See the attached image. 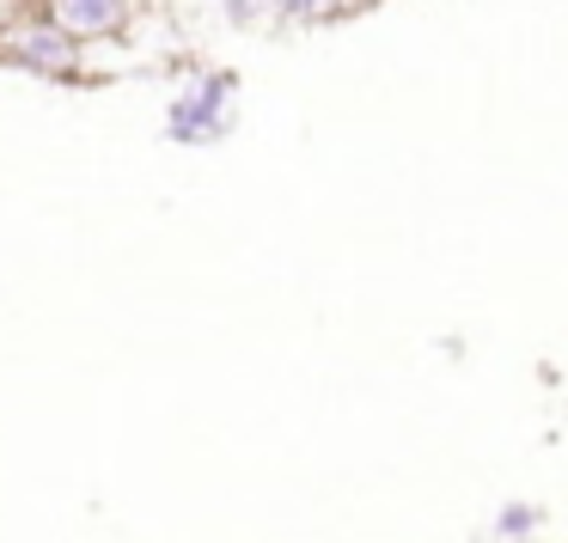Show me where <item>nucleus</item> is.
I'll return each mask as SVG.
<instances>
[{
  "label": "nucleus",
  "instance_id": "nucleus-5",
  "mask_svg": "<svg viewBox=\"0 0 568 543\" xmlns=\"http://www.w3.org/2000/svg\"><path fill=\"white\" fill-rule=\"evenodd\" d=\"M287 13H324V7H331V0H282Z\"/></svg>",
  "mask_w": 568,
  "mask_h": 543
},
{
  "label": "nucleus",
  "instance_id": "nucleus-3",
  "mask_svg": "<svg viewBox=\"0 0 568 543\" xmlns=\"http://www.w3.org/2000/svg\"><path fill=\"white\" fill-rule=\"evenodd\" d=\"M68 31H111L123 19V0H62Z\"/></svg>",
  "mask_w": 568,
  "mask_h": 543
},
{
  "label": "nucleus",
  "instance_id": "nucleus-2",
  "mask_svg": "<svg viewBox=\"0 0 568 543\" xmlns=\"http://www.w3.org/2000/svg\"><path fill=\"white\" fill-rule=\"evenodd\" d=\"M13 55L26 68H38V74H62V68L74 62V43H68L62 31L38 25V31H13Z\"/></svg>",
  "mask_w": 568,
  "mask_h": 543
},
{
  "label": "nucleus",
  "instance_id": "nucleus-1",
  "mask_svg": "<svg viewBox=\"0 0 568 543\" xmlns=\"http://www.w3.org/2000/svg\"><path fill=\"white\" fill-rule=\"evenodd\" d=\"M226 129H233V80L209 74V80H196V86L172 104L165 135H172V141H214V135H226Z\"/></svg>",
  "mask_w": 568,
  "mask_h": 543
},
{
  "label": "nucleus",
  "instance_id": "nucleus-4",
  "mask_svg": "<svg viewBox=\"0 0 568 543\" xmlns=\"http://www.w3.org/2000/svg\"><path fill=\"white\" fill-rule=\"evenodd\" d=\"M531 525H538V513H531V506H507V513H501V531H507V537H526Z\"/></svg>",
  "mask_w": 568,
  "mask_h": 543
}]
</instances>
